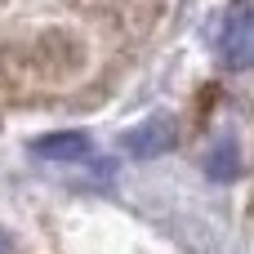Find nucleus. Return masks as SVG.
<instances>
[{"label":"nucleus","instance_id":"f257e3e1","mask_svg":"<svg viewBox=\"0 0 254 254\" xmlns=\"http://www.w3.org/2000/svg\"><path fill=\"white\" fill-rule=\"evenodd\" d=\"M219 54H223L228 71H250L254 67V0H237L232 4L223 40H219Z\"/></svg>","mask_w":254,"mask_h":254},{"label":"nucleus","instance_id":"f03ea898","mask_svg":"<svg viewBox=\"0 0 254 254\" xmlns=\"http://www.w3.org/2000/svg\"><path fill=\"white\" fill-rule=\"evenodd\" d=\"M174 143H179V129H174V121H165V116L143 121V125H134V129L121 134V152L134 156V161L165 156V152H174Z\"/></svg>","mask_w":254,"mask_h":254},{"label":"nucleus","instance_id":"7ed1b4c3","mask_svg":"<svg viewBox=\"0 0 254 254\" xmlns=\"http://www.w3.org/2000/svg\"><path fill=\"white\" fill-rule=\"evenodd\" d=\"M31 152H36V156H45V161H89L94 143H89V134L67 129V134H45V138H36V143H31Z\"/></svg>","mask_w":254,"mask_h":254},{"label":"nucleus","instance_id":"20e7f679","mask_svg":"<svg viewBox=\"0 0 254 254\" xmlns=\"http://www.w3.org/2000/svg\"><path fill=\"white\" fill-rule=\"evenodd\" d=\"M205 170H210V179H237V174H241V165H237V147H232V143L219 147V152L210 156Z\"/></svg>","mask_w":254,"mask_h":254},{"label":"nucleus","instance_id":"39448f33","mask_svg":"<svg viewBox=\"0 0 254 254\" xmlns=\"http://www.w3.org/2000/svg\"><path fill=\"white\" fill-rule=\"evenodd\" d=\"M0 254H9V241H4V232H0Z\"/></svg>","mask_w":254,"mask_h":254}]
</instances>
